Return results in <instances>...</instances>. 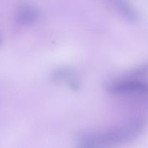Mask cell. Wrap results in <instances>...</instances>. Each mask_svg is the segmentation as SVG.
Returning a JSON list of instances; mask_svg holds the SVG:
<instances>
[{"instance_id":"obj_5","label":"cell","mask_w":148,"mask_h":148,"mask_svg":"<svg viewBox=\"0 0 148 148\" xmlns=\"http://www.w3.org/2000/svg\"><path fill=\"white\" fill-rule=\"evenodd\" d=\"M3 42V40H2V37H1V36L0 35V46L1 45V43H2Z\"/></svg>"},{"instance_id":"obj_2","label":"cell","mask_w":148,"mask_h":148,"mask_svg":"<svg viewBox=\"0 0 148 148\" xmlns=\"http://www.w3.org/2000/svg\"><path fill=\"white\" fill-rule=\"evenodd\" d=\"M107 91L117 96L148 95V82L138 79H123L114 81L107 86Z\"/></svg>"},{"instance_id":"obj_3","label":"cell","mask_w":148,"mask_h":148,"mask_svg":"<svg viewBox=\"0 0 148 148\" xmlns=\"http://www.w3.org/2000/svg\"><path fill=\"white\" fill-rule=\"evenodd\" d=\"M40 12L35 7L26 4L17 10L15 16V23L20 26H27L34 24L39 20Z\"/></svg>"},{"instance_id":"obj_1","label":"cell","mask_w":148,"mask_h":148,"mask_svg":"<svg viewBox=\"0 0 148 148\" xmlns=\"http://www.w3.org/2000/svg\"><path fill=\"white\" fill-rule=\"evenodd\" d=\"M146 126L143 119H135L124 124L101 132L84 134L78 137L81 147H100L114 146L126 143L139 137Z\"/></svg>"},{"instance_id":"obj_4","label":"cell","mask_w":148,"mask_h":148,"mask_svg":"<svg viewBox=\"0 0 148 148\" xmlns=\"http://www.w3.org/2000/svg\"><path fill=\"white\" fill-rule=\"evenodd\" d=\"M110 2L119 14L126 20L131 23H136L139 20V15L137 12L125 0H110Z\"/></svg>"}]
</instances>
